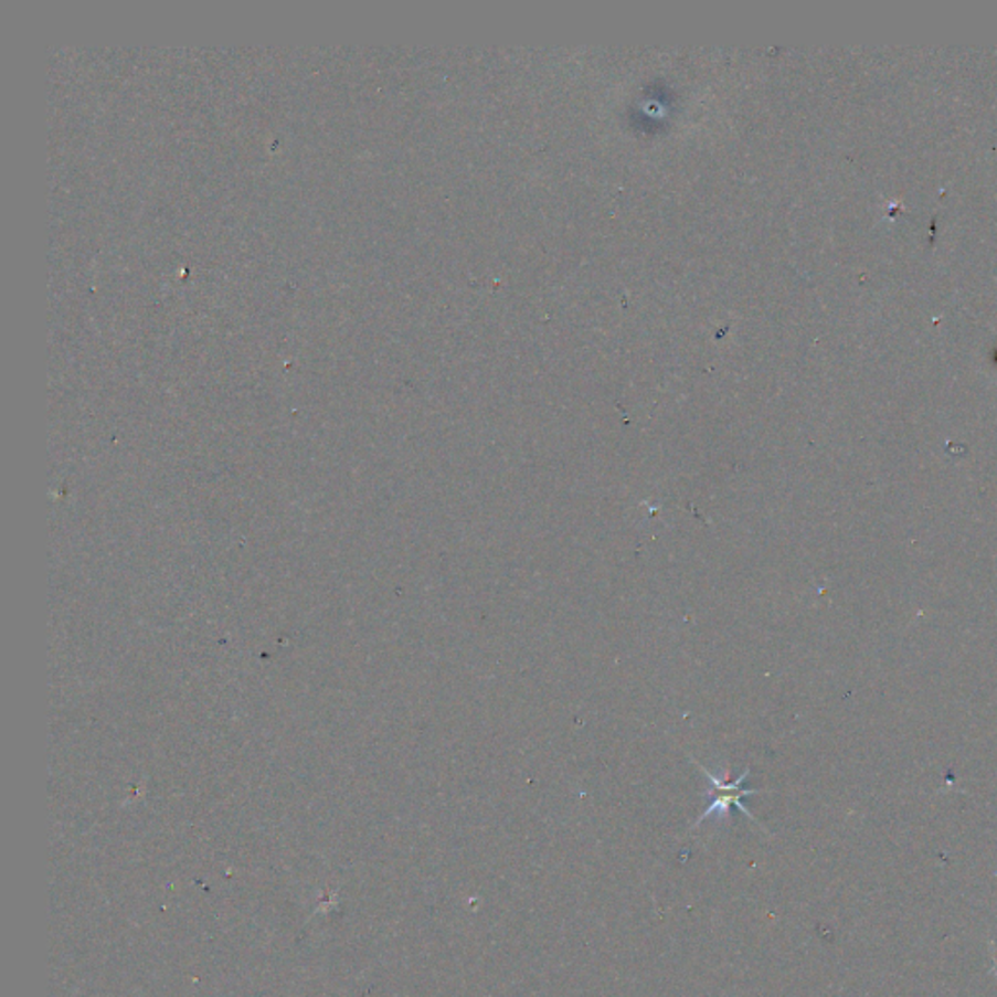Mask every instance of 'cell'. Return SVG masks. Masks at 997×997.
I'll list each match as a JSON object with an SVG mask.
<instances>
[{
	"mask_svg": "<svg viewBox=\"0 0 997 997\" xmlns=\"http://www.w3.org/2000/svg\"><path fill=\"white\" fill-rule=\"evenodd\" d=\"M698 766H700L701 774L706 775L711 789L706 793V797L709 799L708 807L703 810V815L698 818L696 826H700L703 820H708L709 816L725 818V816H729V810L733 807L739 808L742 815L749 816L751 820H756L751 815V810L744 807V799L751 797L754 793H759L756 789H746L744 787V783L751 775V770H744L742 775H739L734 782H726L725 777H719L713 772H709L708 767H703L701 764H698Z\"/></svg>",
	"mask_w": 997,
	"mask_h": 997,
	"instance_id": "6da1fadb",
	"label": "cell"
}]
</instances>
